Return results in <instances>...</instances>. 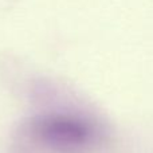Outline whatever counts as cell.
I'll list each match as a JSON object with an SVG mask.
<instances>
[{"label":"cell","instance_id":"cell-1","mask_svg":"<svg viewBox=\"0 0 153 153\" xmlns=\"http://www.w3.org/2000/svg\"><path fill=\"white\" fill-rule=\"evenodd\" d=\"M31 143L51 153H83L101 140L93 118L71 111H51L32 117L26 125Z\"/></svg>","mask_w":153,"mask_h":153}]
</instances>
